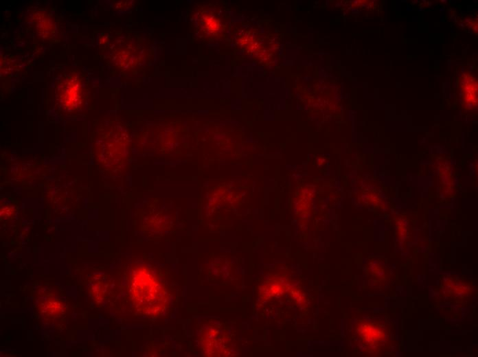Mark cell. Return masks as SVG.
Returning a JSON list of instances; mask_svg holds the SVG:
<instances>
[{"mask_svg": "<svg viewBox=\"0 0 478 357\" xmlns=\"http://www.w3.org/2000/svg\"><path fill=\"white\" fill-rule=\"evenodd\" d=\"M132 300L138 312L146 316L161 312L166 301L163 285L146 267L135 268L130 277Z\"/></svg>", "mask_w": 478, "mask_h": 357, "instance_id": "6da1fadb", "label": "cell"}, {"mask_svg": "<svg viewBox=\"0 0 478 357\" xmlns=\"http://www.w3.org/2000/svg\"><path fill=\"white\" fill-rule=\"evenodd\" d=\"M358 337L369 349L380 351L387 345L389 336L387 329L383 323L375 321L362 323L357 327Z\"/></svg>", "mask_w": 478, "mask_h": 357, "instance_id": "7a4b0ae2", "label": "cell"}, {"mask_svg": "<svg viewBox=\"0 0 478 357\" xmlns=\"http://www.w3.org/2000/svg\"><path fill=\"white\" fill-rule=\"evenodd\" d=\"M60 102L67 108L76 109L81 106L84 98V91L81 84L71 78L64 82L58 91Z\"/></svg>", "mask_w": 478, "mask_h": 357, "instance_id": "3957f363", "label": "cell"}, {"mask_svg": "<svg viewBox=\"0 0 478 357\" xmlns=\"http://www.w3.org/2000/svg\"><path fill=\"white\" fill-rule=\"evenodd\" d=\"M63 311V305L56 300H49L45 304V312L52 316L60 315Z\"/></svg>", "mask_w": 478, "mask_h": 357, "instance_id": "277c9868", "label": "cell"}]
</instances>
